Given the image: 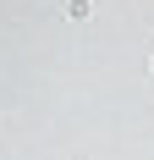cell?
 I'll return each instance as SVG.
<instances>
[{
  "instance_id": "6da1fadb",
  "label": "cell",
  "mask_w": 154,
  "mask_h": 160,
  "mask_svg": "<svg viewBox=\"0 0 154 160\" xmlns=\"http://www.w3.org/2000/svg\"><path fill=\"white\" fill-rule=\"evenodd\" d=\"M88 11H94V0H66V17H72V22H83Z\"/></svg>"
},
{
  "instance_id": "7a4b0ae2",
  "label": "cell",
  "mask_w": 154,
  "mask_h": 160,
  "mask_svg": "<svg viewBox=\"0 0 154 160\" xmlns=\"http://www.w3.org/2000/svg\"><path fill=\"white\" fill-rule=\"evenodd\" d=\"M149 78H154V55H149Z\"/></svg>"
}]
</instances>
